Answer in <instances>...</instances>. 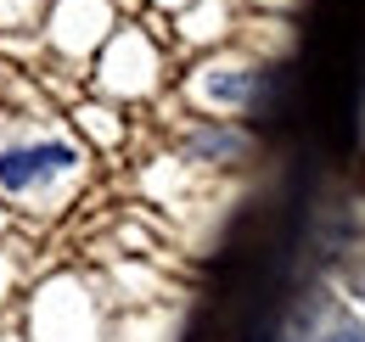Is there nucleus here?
<instances>
[{
    "label": "nucleus",
    "instance_id": "3",
    "mask_svg": "<svg viewBox=\"0 0 365 342\" xmlns=\"http://www.w3.org/2000/svg\"><path fill=\"white\" fill-rule=\"evenodd\" d=\"M309 342H365V314L337 309L326 326H315V331H309Z\"/></svg>",
    "mask_w": 365,
    "mask_h": 342
},
{
    "label": "nucleus",
    "instance_id": "1",
    "mask_svg": "<svg viewBox=\"0 0 365 342\" xmlns=\"http://www.w3.org/2000/svg\"><path fill=\"white\" fill-rule=\"evenodd\" d=\"M79 169V146L68 140H23V146H6L0 152V191L6 197H40L56 180Z\"/></svg>",
    "mask_w": 365,
    "mask_h": 342
},
{
    "label": "nucleus",
    "instance_id": "2",
    "mask_svg": "<svg viewBox=\"0 0 365 342\" xmlns=\"http://www.w3.org/2000/svg\"><path fill=\"white\" fill-rule=\"evenodd\" d=\"M259 85H264L259 68H208L202 101H214V107H253V101H259Z\"/></svg>",
    "mask_w": 365,
    "mask_h": 342
},
{
    "label": "nucleus",
    "instance_id": "4",
    "mask_svg": "<svg viewBox=\"0 0 365 342\" xmlns=\"http://www.w3.org/2000/svg\"><path fill=\"white\" fill-rule=\"evenodd\" d=\"M343 292H349V298L365 309V258H354V264L343 269Z\"/></svg>",
    "mask_w": 365,
    "mask_h": 342
}]
</instances>
